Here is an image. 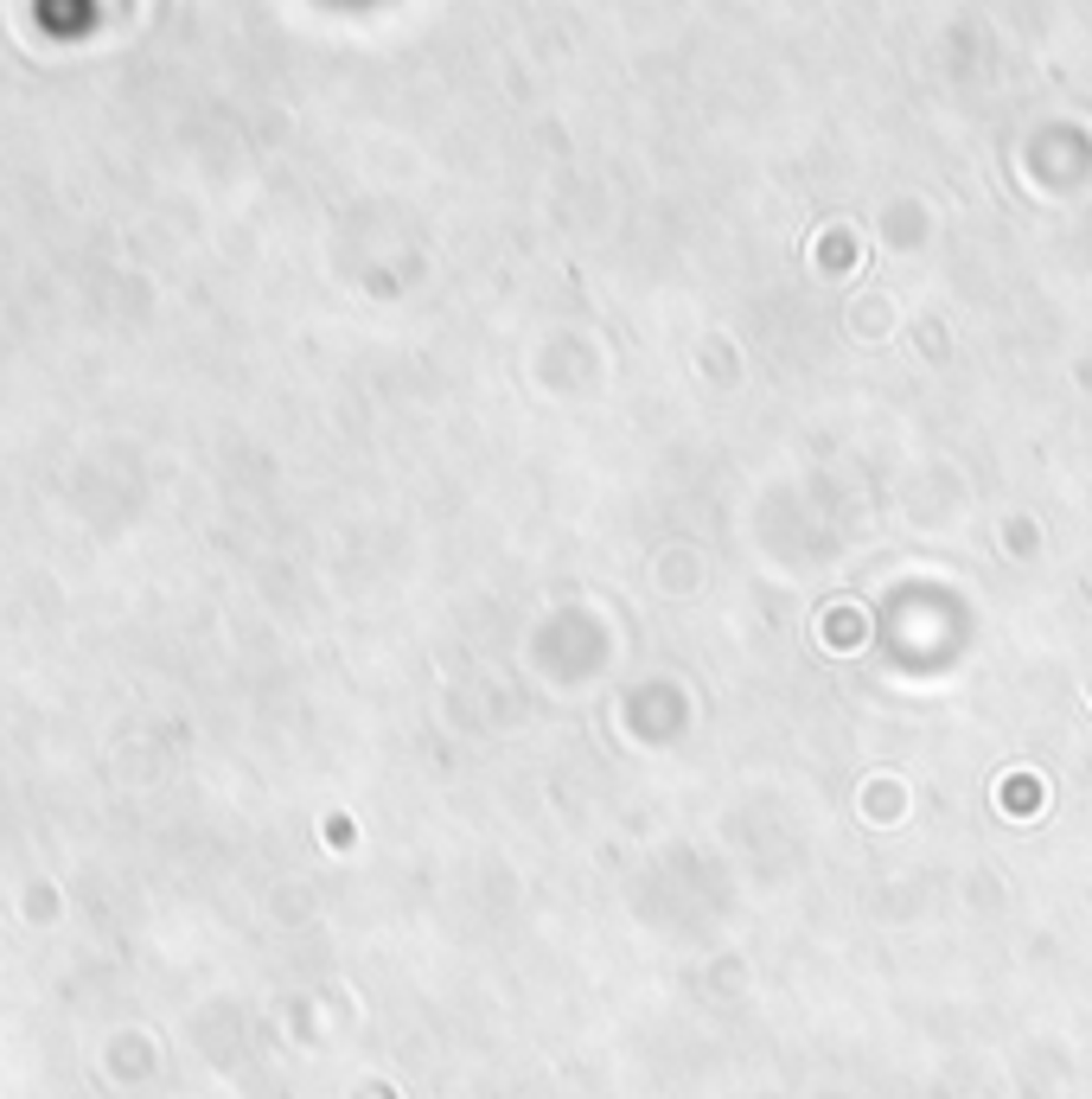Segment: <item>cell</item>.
Segmentation results:
<instances>
[{
    "mask_svg": "<svg viewBox=\"0 0 1092 1099\" xmlns=\"http://www.w3.org/2000/svg\"><path fill=\"white\" fill-rule=\"evenodd\" d=\"M869 799H875L869 818H901V786H875Z\"/></svg>",
    "mask_w": 1092,
    "mask_h": 1099,
    "instance_id": "6da1fadb",
    "label": "cell"
}]
</instances>
